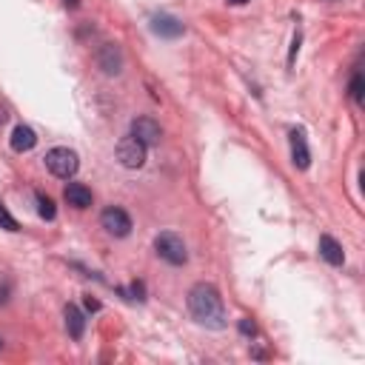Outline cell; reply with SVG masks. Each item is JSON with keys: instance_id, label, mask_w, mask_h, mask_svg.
<instances>
[{"instance_id": "ac0fdd59", "label": "cell", "mask_w": 365, "mask_h": 365, "mask_svg": "<svg viewBox=\"0 0 365 365\" xmlns=\"http://www.w3.org/2000/svg\"><path fill=\"white\" fill-rule=\"evenodd\" d=\"M240 334H246V337H254V334H257V325H254L251 317H242L240 320Z\"/></svg>"}, {"instance_id": "5b68a950", "label": "cell", "mask_w": 365, "mask_h": 365, "mask_svg": "<svg viewBox=\"0 0 365 365\" xmlns=\"http://www.w3.org/2000/svg\"><path fill=\"white\" fill-rule=\"evenodd\" d=\"M100 226L111 237H129L132 234V217L126 215L123 208H117V205H111V208L103 211V215H100Z\"/></svg>"}, {"instance_id": "9c48e42d", "label": "cell", "mask_w": 365, "mask_h": 365, "mask_svg": "<svg viewBox=\"0 0 365 365\" xmlns=\"http://www.w3.org/2000/svg\"><path fill=\"white\" fill-rule=\"evenodd\" d=\"M151 32H155L157 38L174 40V38H180L182 32H186V29H182V23L177 17H171V15H155V20H151Z\"/></svg>"}, {"instance_id": "6da1fadb", "label": "cell", "mask_w": 365, "mask_h": 365, "mask_svg": "<svg viewBox=\"0 0 365 365\" xmlns=\"http://www.w3.org/2000/svg\"><path fill=\"white\" fill-rule=\"evenodd\" d=\"M189 311L205 328H226V306L220 291L211 283H197L189 291Z\"/></svg>"}, {"instance_id": "52a82bcc", "label": "cell", "mask_w": 365, "mask_h": 365, "mask_svg": "<svg viewBox=\"0 0 365 365\" xmlns=\"http://www.w3.org/2000/svg\"><path fill=\"white\" fill-rule=\"evenodd\" d=\"M132 134H134L143 146H157L160 137H163V129H160V123H155L151 117H137L134 123H132Z\"/></svg>"}, {"instance_id": "ba28073f", "label": "cell", "mask_w": 365, "mask_h": 365, "mask_svg": "<svg viewBox=\"0 0 365 365\" xmlns=\"http://www.w3.org/2000/svg\"><path fill=\"white\" fill-rule=\"evenodd\" d=\"M291 160H294V166L300 171H306L311 166V151L306 146V132H302V129L291 132Z\"/></svg>"}, {"instance_id": "44dd1931", "label": "cell", "mask_w": 365, "mask_h": 365, "mask_svg": "<svg viewBox=\"0 0 365 365\" xmlns=\"http://www.w3.org/2000/svg\"><path fill=\"white\" fill-rule=\"evenodd\" d=\"M66 6H69V9H77V6H80V0H66Z\"/></svg>"}, {"instance_id": "8992f818", "label": "cell", "mask_w": 365, "mask_h": 365, "mask_svg": "<svg viewBox=\"0 0 365 365\" xmlns=\"http://www.w3.org/2000/svg\"><path fill=\"white\" fill-rule=\"evenodd\" d=\"M98 66H100L106 75H120V72H123V52H120V46L103 43V46L98 49Z\"/></svg>"}, {"instance_id": "2e32d148", "label": "cell", "mask_w": 365, "mask_h": 365, "mask_svg": "<svg viewBox=\"0 0 365 365\" xmlns=\"http://www.w3.org/2000/svg\"><path fill=\"white\" fill-rule=\"evenodd\" d=\"M120 294H126V300H146V286L137 280L129 288H120Z\"/></svg>"}, {"instance_id": "ffe728a7", "label": "cell", "mask_w": 365, "mask_h": 365, "mask_svg": "<svg viewBox=\"0 0 365 365\" xmlns=\"http://www.w3.org/2000/svg\"><path fill=\"white\" fill-rule=\"evenodd\" d=\"M6 297H9V288H6V286H0V302H6Z\"/></svg>"}, {"instance_id": "8fae6325", "label": "cell", "mask_w": 365, "mask_h": 365, "mask_svg": "<svg viewBox=\"0 0 365 365\" xmlns=\"http://www.w3.org/2000/svg\"><path fill=\"white\" fill-rule=\"evenodd\" d=\"M38 146V134H35V129L32 126H15V132H12V148L17 151V155H23V151H32Z\"/></svg>"}, {"instance_id": "7402d4cb", "label": "cell", "mask_w": 365, "mask_h": 365, "mask_svg": "<svg viewBox=\"0 0 365 365\" xmlns=\"http://www.w3.org/2000/svg\"><path fill=\"white\" fill-rule=\"evenodd\" d=\"M228 3H234V6H242V3H249V0H228Z\"/></svg>"}, {"instance_id": "603a6c76", "label": "cell", "mask_w": 365, "mask_h": 365, "mask_svg": "<svg viewBox=\"0 0 365 365\" xmlns=\"http://www.w3.org/2000/svg\"><path fill=\"white\" fill-rule=\"evenodd\" d=\"M3 120H6V111H3V109H0V123H3Z\"/></svg>"}, {"instance_id": "d6986e66", "label": "cell", "mask_w": 365, "mask_h": 365, "mask_svg": "<svg viewBox=\"0 0 365 365\" xmlns=\"http://www.w3.org/2000/svg\"><path fill=\"white\" fill-rule=\"evenodd\" d=\"M86 309H88V311H100V302L91 300V297H86Z\"/></svg>"}, {"instance_id": "277c9868", "label": "cell", "mask_w": 365, "mask_h": 365, "mask_svg": "<svg viewBox=\"0 0 365 365\" xmlns=\"http://www.w3.org/2000/svg\"><path fill=\"white\" fill-rule=\"evenodd\" d=\"M146 148L148 146H143L134 134L123 137V140L117 143V160H120V166H123V169H140L146 163Z\"/></svg>"}, {"instance_id": "e0dca14e", "label": "cell", "mask_w": 365, "mask_h": 365, "mask_svg": "<svg viewBox=\"0 0 365 365\" xmlns=\"http://www.w3.org/2000/svg\"><path fill=\"white\" fill-rule=\"evenodd\" d=\"M0 226H3L6 231H17V220L9 215V208L3 203H0Z\"/></svg>"}, {"instance_id": "5bb4252c", "label": "cell", "mask_w": 365, "mask_h": 365, "mask_svg": "<svg viewBox=\"0 0 365 365\" xmlns=\"http://www.w3.org/2000/svg\"><path fill=\"white\" fill-rule=\"evenodd\" d=\"M38 211H40V217H43V220H54V215H57L54 200L46 197V194H38Z\"/></svg>"}, {"instance_id": "7c38bea8", "label": "cell", "mask_w": 365, "mask_h": 365, "mask_svg": "<svg viewBox=\"0 0 365 365\" xmlns=\"http://www.w3.org/2000/svg\"><path fill=\"white\" fill-rule=\"evenodd\" d=\"M63 197H66V203L75 205V208H88L91 200H95V197H91V189L83 186V182H69L66 192H63Z\"/></svg>"}, {"instance_id": "cb8c5ba5", "label": "cell", "mask_w": 365, "mask_h": 365, "mask_svg": "<svg viewBox=\"0 0 365 365\" xmlns=\"http://www.w3.org/2000/svg\"><path fill=\"white\" fill-rule=\"evenodd\" d=\"M0 348H3V337H0Z\"/></svg>"}, {"instance_id": "4fadbf2b", "label": "cell", "mask_w": 365, "mask_h": 365, "mask_svg": "<svg viewBox=\"0 0 365 365\" xmlns=\"http://www.w3.org/2000/svg\"><path fill=\"white\" fill-rule=\"evenodd\" d=\"M66 331L72 340H80L83 331H86V317L77 306H66Z\"/></svg>"}, {"instance_id": "30bf717a", "label": "cell", "mask_w": 365, "mask_h": 365, "mask_svg": "<svg viewBox=\"0 0 365 365\" xmlns=\"http://www.w3.org/2000/svg\"><path fill=\"white\" fill-rule=\"evenodd\" d=\"M320 257L325 260V263H331V265H343L345 263V251H343V246L334 237H328V234H323L320 237Z\"/></svg>"}, {"instance_id": "3957f363", "label": "cell", "mask_w": 365, "mask_h": 365, "mask_svg": "<svg viewBox=\"0 0 365 365\" xmlns=\"http://www.w3.org/2000/svg\"><path fill=\"white\" fill-rule=\"evenodd\" d=\"M155 251L171 265H186V260H189L186 242H182V237L174 234V231H163V234L155 237Z\"/></svg>"}, {"instance_id": "7a4b0ae2", "label": "cell", "mask_w": 365, "mask_h": 365, "mask_svg": "<svg viewBox=\"0 0 365 365\" xmlns=\"http://www.w3.org/2000/svg\"><path fill=\"white\" fill-rule=\"evenodd\" d=\"M46 169H49L54 177H60V180H69V177H75V174H77L80 160H77V155H75L72 148H66V146H57V148L46 151Z\"/></svg>"}, {"instance_id": "9a60e30c", "label": "cell", "mask_w": 365, "mask_h": 365, "mask_svg": "<svg viewBox=\"0 0 365 365\" xmlns=\"http://www.w3.org/2000/svg\"><path fill=\"white\" fill-rule=\"evenodd\" d=\"M362 88H365V83H362V75L357 72V75L351 77V86H348L351 100H354V103H362Z\"/></svg>"}]
</instances>
